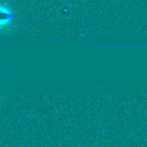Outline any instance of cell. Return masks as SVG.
<instances>
[{
	"instance_id": "cell-1",
	"label": "cell",
	"mask_w": 147,
	"mask_h": 147,
	"mask_svg": "<svg viewBox=\"0 0 147 147\" xmlns=\"http://www.w3.org/2000/svg\"><path fill=\"white\" fill-rule=\"evenodd\" d=\"M16 15L6 5H0V30L7 28L16 18Z\"/></svg>"
}]
</instances>
